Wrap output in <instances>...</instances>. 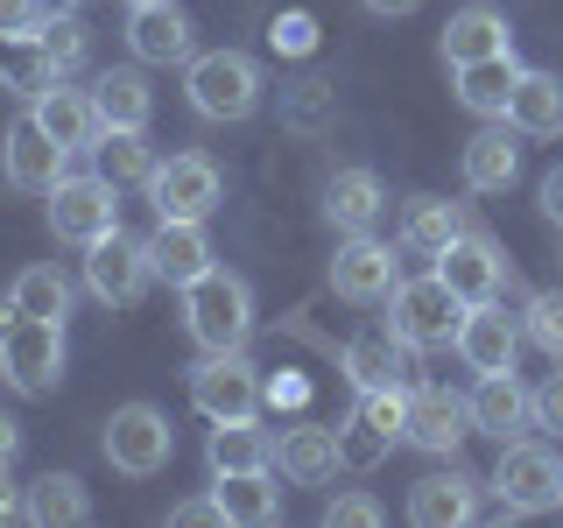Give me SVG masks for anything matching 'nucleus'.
Here are the masks:
<instances>
[{
  "mask_svg": "<svg viewBox=\"0 0 563 528\" xmlns=\"http://www.w3.org/2000/svg\"><path fill=\"white\" fill-rule=\"evenodd\" d=\"M92 155H99V176H113V184H148V176H155L148 128H106L92 141Z\"/></svg>",
  "mask_w": 563,
  "mask_h": 528,
  "instance_id": "nucleus-33",
  "label": "nucleus"
},
{
  "mask_svg": "<svg viewBox=\"0 0 563 528\" xmlns=\"http://www.w3.org/2000/svg\"><path fill=\"white\" fill-rule=\"evenodd\" d=\"M528 422H536V430H556L563 437V360H556V374L536 387V395H528Z\"/></svg>",
  "mask_w": 563,
  "mask_h": 528,
  "instance_id": "nucleus-41",
  "label": "nucleus"
},
{
  "mask_svg": "<svg viewBox=\"0 0 563 528\" xmlns=\"http://www.w3.org/2000/svg\"><path fill=\"white\" fill-rule=\"evenodd\" d=\"M521 331L536 339L550 360H563V289H542V296H528V310H521Z\"/></svg>",
  "mask_w": 563,
  "mask_h": 528,
  "instance_id": "nucleus-37",
  "label": "nucleus"
},
{
  "mask_svg": "<svg viewBox=\"0 0 563 528\" xmlns=\"http://www.w3.org/2000/svg\"><path fill=\"white\" fill-rule=\"evenodd\" d=\"M184 92L205 120H246L261 106V64L240 50H205L184 64Z\"/></svg>",
  "mask_w": 563,
  "mask_h": 528,
  "instance_id": "nucleus-4",
  "label": "nucleus"
},
{
  "mask_svg": "<svg viewBox=\"0 0 563 528\" xmlns=\"http://www.w3.org/2000/svg\"><path fill=\"white\" fill-rule=\"evenodd\" d=\"M507 128L515 134H563V78L556 70H521L515 99H507Z\"/></svg>",
  "mask_w": 563,
  "mask_h": 528,
  "instance_id": "nucleus-26",
  "label": "nucleus"
},
{
  "mask_svg": "<svg viewBox=\"0 0 563 528\" xmlns=\"http://www.w3.org/2000/svg\"><path fill=\"white\" fill-rule=\"evenodd\" d=\"M8 304L29 310V317H57V324H64V317H70V282L57 268H22L8 282Z\"/></svg>",
  "mask_w": 563,
  "mask_h": 528,
  "instance_id": "nucleus-35",
  "label": "nucleus"
},
{
  "mask_svg": "<svg viewBox=\"0 0 563 528\" xmlns=\"http://www.w3.org/2000/svg\"><path fill=\"white\" fill-rule=\"evenodd\" d=\"M211 501H219V521H233V528H261L282 515V486L268 465L261 472H211Z\"/></svg>",
  "mask_w": 563,
  "mask_h": 528,
  "instance_id": "nucleus-22",
  "label": "nucleus"
},
{
  "mask_svg": "<svg viewBox=\"0 0 563 528\" xmlns=\"http://www.w3.org/2000/svg\"><path fill=\"white\" fill-rule=\"evenodd\" d=\"M0 381L14 395H49L64 381V324L0 304Z\"/></svg>",
  "mask_w": 563,
  "mask_h": 528,
  "instance_id": "nucleus-2",
  "label": "nucleus"
},
{
  "mask_svg": "<svg viewBox=\"0 0 563 528\" xmlns=\"http://www.w3.org/2000/svg\"><path fill=\"white\" fill-rule=\"evenodd\" d=\"M457 324H465V296H457L437 268L387 289V331H395L409 352H444V345H457Z\"/></svg>",
  "mask_w": 563,
  "mask_h": 528,
  "instance_id": "nucleus-1",
  "label": "nucleus"
},
{
  "mask_svg": "<svg viewBox=\"0 0 563 528\" xmlns=\"http://www.w3.org/2000/svg\"><path fill=\"white\" fill-rule=\"evenodd\" d=\"M317 43V29H310V14H282L275 22V50H289V57H303V50Z\"/></svg>",
  "mask_w": 563,
  "mask_h": 528,
  "instance_id": "nucleus-42",
  "label": "nucleus"
},
{
  "mask_svg": "<svg viewBox=\"0 0 563 528\" xmlns=\"http://www.w3.org/2000/svg\"><path fill=\"white\" fill-rule=\"evenodd\" d=\"M500 50H515V29L493 8H457L444 22V64H479V57H500Z\"/></svg>",
  "mask_w": 563,
  "mask_h": 528,
  "instance_id": "nucleus-27",
  "label": "nucleus"
},
{
  "mask_svg": "<svg viewBox=\"0 0 563 528\" xmlns=\"http://www.w3.org/2000/svg\"><path fill=\"white\" fill-rule=\"evenodd\" d=\"M225 198V176L211 155H169V163H155L148 176V205L155 219H211Z\"/></svg>",
  "mask_w": 563,
  "mask_h": 528,
  "instance_id": "nucleus-7",
  "label": "nucleus"
},
{
  "mask_svg": "<svg viewBox=\"0 0 563 528\" xmlns=\"http://www.w3.org/2000/svg\"><path fill=\"white\" fill-rule=\"evenodd\" d=\"M387 451H395V437H387L380 422H366V416H352L345 430H339V458H345L352 472H374Z\"/></svg>",
  "mask_w": 563,
  "mask_h": 528,
  "instance_id": "nucleus-36",
  "label": "nucleus"
},
{
  "mask_svg": "<svg viewBox=\"0 0 563 528\" xmlns=\"http://www.w3.org/2000/svg\"><path fill=\"white\" fill-rule=\"evenodd\" d=\"M148 261H155V282L184 289L211 268V240H205V219H155L148 233Z\"/></svg>",
  "mask_w": 563,
  "mask_h": 528,
  "instance_id": "nucleus-18",
  "label": "nucleus"
},
{
  "mask_svg": "<svg viewBox=\"0 0 563 528\" xmlns=\"http://www.w3.org/2000/svg\"><path fill=\"white\" fill-rule=\"evenodd\" d=\"M22 515V493H14V480H8V465H0V521H14Z\"/></svg>",
  "mask_w": 563,
  "mask_h": 528,
  "instance_id": "nucleus-46",
  "label": "nucleus"
},
{
  "mask_svg": "<svg viewBox=\"0 0 563 528\" xmlns=\"http://www.w3.org/2000/svg\"><path fill=\"white\" fill-rule=\"evenodd\" d=\"M29 113L43 120V134L57 141V148H70V155H85L92 141L106 134V120H99V106H92V92H70L64 78H49L43 92L29 99Z\"/></svg>",
  "mask_w": 563,
  "mask_h": 528,
  "instance_id": "nucleus-17",
  "label": "nucleus"
},
{
  "mask_svg": "<svg viewBox=\"0 0 563 528\" xmlns=\"http://www.w3.org/2000/svg\"><path fill=\"white\" fill-rule=\"evenodd\" d=\"M22 515L35 528H78V521H92V493H85L78 472H43V480L22 493Z\"/></svg>",
  "mask_w": 563,
  "mask_h": 528,
  "instance_id": "nucleus-24",
  "label": "nucleus"
},
{
  "mask_svg": "<svg viewBox=\"0 0 563 528\" xmlns=\"http://www.w3.org/2000/svg\"><path fill=\"white\" fill-rule=\"evenodd\" d=\"M106 465L128 472V480H155V472L176 458V430L169 416L155 409V402H120L113 416H106Z\"/></svg>",
  "mask_w": 563,
  "mask_h": 528,
  "instance_id": "nucleus-5",
  "label": "nucleus"
},
{
  "mask_svg": "<svg viewBox=\"0 0 563 528\" xmlns=\"http://www.w3.org/2000/svg\"><path fill=\"white\" fill-rule=\"evenodd\" d=\"M437 275H444L451 289L465 296V310H472V304H493V296H500L507 261H500V246H493L486 233H457L444 254H437Z\"/></svg>",
  "mask_w": 563,
  "mask_h": 528,
  "instance_id": "nucleus-16",
  "label": "nucleus"
},
{
  "mask_svg": "<svg viewBox=\"0 0 563 528\" xmlns=\"http://www.w3.org/2000/svg\"><path fill=\"white\" fill-rule=\"evenodd\" d=\"M401 437L430 458H451L472 437V402L451 395V387H409V422H401Z\"/></svg>",
  "mask_w": 563,
  "mask_h": 528,
  "instance_id": "nucleus-11",
  "label": "nucleus"
},
{
  "mask_svg": "<svg viewBox=\"0 0 563 528\" xmlns=\"http://www.w3.org/2000/svg\"><path fill=\"white\" fill-rule=\"evenodd\" d=\"M395 246H380L374 233H345L339 254H331V289L345 296V304H387V289H395Z\"/></svg>",
  "mask_w": 563,
  "mask_h": 528,
  "instance_id": "nucleus-12",
  "label": "nucleus"
},
{
  "mask_svg": "<svg viewBox=\"0 0 563 528\" xmlns=\"http://www.w3.org/2000/svg\"><path fill=\"white\" fill-rule=\"evenodd\" d=\"M401 345L395 331H360V339H345V352H339V366H345V381L360 387H401Z\"/></svg>",
  "mask_w": 563,
  "mask_h": 528,
  "instance_id": "nucleus-29",
  "label": "nucleus"
},
{
  "mask_svg": "<svg viewBox=\"0 0 563 528\" xmlns=\"http://www.w3.org/2000/svg\"><path fill=\"white\" fill-rule=\"evenodd\" d=\"M416 0H366V14H409Z\"/></svg>",
  "mask_w": 563,
  "mask_h": 528,
  "instance_id": "nucleus-47",
  "label": "nucleus"
},
{
  "mask_svg": "<svg viewBox=\"0 0 563 528\" xmlns=\"http://www.w3.org/2000/svg\"><path fill=\"white\" fill-rule=\"evenodd\" d=\"M360 416L380 422L387 437H401V422H409V387H366V395H360Z\"/></svg>",
  "mask_w": 563,
  "mask_h": 528,
  "instance_id": "nucleus-39",
  "label": "nucleus"
},
{
  "mask_svg": "<svg viewBox=\"0 0 563 528\" xmlns=\"http://www.w3.org/2000/svg\"><path fill=\"white\" fill-rule=\"evenodd\" d=\"M521 176V148H515V128H479L465 141V184L493 198V190H507Z\"/></svg>",
  "mask_w": 563,
  "mask_h": 528,
  "instance_id": "nucleus-28",
  "label": "nucleus"
},
{
  "mask_svg": "<svg viewBox=\"0 0 563 528\" xmlns=\"http://www.w3.org/2000/svg\"><path fill=\"white\" fill-rule=\"evenodd\" d=\"M387 211V190L374 169H339L324 184V219L339 226V233H374V219Z\"/></svg>",
  "mask_w": 563,
  "mask_h": 528,
  "instance_id": "nucleus-23",
  "label": "nucleus"
},
{
  "mask_svg": "<svg viewBox=\"0 0 563 528\" xmlns=\"http://www.w3.org/2000/svg\"><path fill=\"white\" fill-rule=\"evenodd\" d=\"M148 282H155V261H148V240H128L113 226L106 240L85 246V289L99 296V304H113V310H134L141 296H148Z\"/></svg>",
  "mask_w": 563,
  "mask_h": 528,
  "instance_id": "nucleus-6",
  "label": "nucleus"
},
{
  "mask_svg": "<svg viewBox=\"0 0 563 528\" xmlns=\"http://www.w3.org/2000/svg\"><path fill=\"white\" fill-rule=\"evenodd\" d=\"M205 458H211V472H261V465H275V437L261 430L254 416H246V422H219Z\"/></svg>",
  "mask_w": 563,
  "mask_h": 528,
  "instance_id": "nucleus-31",
  "label": "nucleus"
},
{
  "mask_svg": "<svg viewBox=\"0 0 563 528\" xmlns=\"http://www.w3.org/2000/svg\"><path fill=\"white\" fill-rule=\"evenodd\" d=\"M275 465H282V480H296V486H324V480H339V430H324V422H289L282 430V444H275Z\"/></svg>",
  "mask_w": 563,
  "mask_h": 528,
  "instance_id": "nucleus-19",
  "label": "nucleus"
},
{
  "mask_svg": "<svg viewBox=\"0 0 563 528\" xmlns=\"http://www.w3.org/2000/svg\"><path fill=\"white\" fill-rule=\"evenodd\" d=\"M542 211H550V226H563V163L542 176Z\"/></svg>",
  "mask_w": 563,
  "mask_h": 528,
  "instance_id": "nucleus-44",
  "label": "nucleus"
},
{
  "mask_svg": "<svg viewBox=\"0 0 563 528\" xmlns=\"http://www.w3.org/2000/svg\"><path fill=\"white\" fill-rule=\"evenodd\" d=\"M190 402L211 422H246L261 409V374L246 366V352H205V366H190Z\"/></svg>",
  "mask_w": 563,
  "mask_h": 528,
  "instance_id": "nucleus-9",
  "label": "nucleus"
},
{
  "mask_svg": "<svg viewBox=\"0 0 563 528\" xmlns=\"http://www.w3.org/2000/svg\"><path fill=\"white\" fill-rule=\"evenodd\" d=\"M387 507L374 493H339V501H324V528H380Z\"/></svg>",
  "mask_w": 563,
  "mask_h": 528,
  "instance_id": "nucleus-38",
  "label": "nucleus"
},
{
  "mask_svg": "<svg viewBox=\"0 0 563 528\" xmlns=\"http://www.w3.org/2000/svg\"><path fill=\"white\" fill-rule=\"evenodd\" d=\"M92 106H99L106 128H148L155 92H148V78H141V70H106V78L92 85Z\"/></svg>",
  "mask_w": 563,
  "mask_h": 528,
  "instance_id": "nucleus-30",
  "label": "nucleus"
},
{
  "mask_svg": "<svg viewBox=\"0 0 563 528\" xmlns=\"http://www.w3.org/2000/svg\"><path fill=\"white\" fill-rule=\"evenodd\" d=\"M49 8H70V14H78V8H85V0H49Z\"/></svg>",
  "mask_w": 563,
  "mask_h": 528,
  "instance_id": "nucleus-48",
  "label": "nucleus"
},
{
  "mask_svg": "<svg viewBox=\"0 0 563 528\" xmlns=\"http://www.w3.org/2000/svg\"><path fill=\"white\" fill-rule=\"evenodd\" d=\"M0 163H8V184L14 190H35V198H49V190L64 184V163H70V148H57V141L43 134V120H14L8 141H0Z\"/></svg>",
  "mask_w": 563,
  "mask_h": 528,
  "instance_id": "nucleus-14",
  "label": "nucleus"
},
{
  "mask_svg": "<svg viewBox=\"0 0 563 528\" xmlns=\"http://www.w3.org/2000/svg\"><path fill=\"white\" fill-rule=\"evenodd\" d=\"M457 360H465L472 374H515V360H521V324L500 310V296L465 310V324H457Z\"/></svg>",
  "mask_w": 563,
  "mask_h": 528,
  "instance_id": "nucleus-13",
  "label": "nucleus"
},
{
  "mask_svg": "<svg viewBox=\"0 0 563 528\" xmlns=\"http://www.w3.org/2000/svg\"><path fill=\"white\" fill-rule=\"evenodd\" d=\"M169 521H176V528H205V521H219V501H176Z\"/></svg>",
  "mask_w": 563,
  "mask_h": 528,
  "instance_id": "nucleus-43",
  "label": "nucleus"
},
{
  "mask_svg": "<svg viewBox=\"0 0 563 528\" xmlns=\"http://www.w3.org/2000/svg\"><path fill=\"white\" fill-rule=\"evenodd\" d=\"M49 22V0H0V43H35Z\"/></svg>",
  "mask_w": 563,
  "mask_h": 528,
  "instance_id": "nucleus-40",
  "label": "nucleus"
},
{
  "mask_svg": "<svg viewBox=\"0 0 563 528\" xmlns=\"http://www.w3.org/2000/svg\"><path fill=\"white\" fill-rule=\"evenodd\" d=\"M493 493H500L515 515H550V507H563V465L542 444H500Z\"/></svg>",
  "mask_w": 563,
  "mask_h": 528,
  "instance_id": "nucleus-10",
  "label": "nucleus"
},
{
  "mask_svg": "<svg viewBox=\"0 0 563 528\" xmlns=\"http://www.w3.org/2000/svg\"><path fill=\"white\" fill-rule=\"evenodd\" d=\"M515 50H500V57H479V64H451V85H457V106L479 120H507V99H515Z\"/></svg>",
  "mask_w": 563,
  "mask_h": 528,
  "instance_id": "nucleus-21",
  "label": "nucleus"
},
{
  "mask_svg": "<svg viewBox=\"0 0 563 528\" xmlns=\"http://www.w3.org/2000/svg\"><path fill=\"white\" fill-rule=\"evenodd\" d=\"M14 451H22V422L0 409V465H14Z\"/></svg>",
  "mask_w": 563,
  "mask_h": 528,
  "instance_id": "nucleus-45",
  "label": "nucleus"
},
{
  "mask_svg": "<svg viewBox=\"0 0 563 528\" xmlns=\"http://www.w3.org/2000/svg\"><path fill=\"white\" fill-rule=\"evenodd\" d=\"M472 507H479V480L457 472V465L409 486V521L416 528H457V521H472Z\"/></svg>",
  "mask_w": 563,
  "mask_h": 528,
  "instance_id": "nucleus-20",
  "label": "nucleus"
},
{
  "mask_svg": "<svg viewBox=\"0 0 563 528\" xmlns=\"http://www.w3.org/2000/svg\"><path fill=\"white\" fill-rule=\"evenodd\" d=\"M457 233H465V226H457V205H444V198H409V211H401V246L422 254V261H437Z\"/></svg>",
  "mask_w": 563,
  "mask_h": 528,
  "instance_id": "nucleus-32",
  "label": "nucleus"
},
{
  "mask_svg": "<svg viewBox=\"0 0 563 528\" xmlns=\"http://www.w3.org/2000/svg\"><path fill=\"white\" fill-rule=\"evenodd\" d=\"M35 57L49 64V78H70V70H78L85 57H92V29H85L70 8H57L43 29H35Z\"/></svg>",
  "mask_w": 563,
  "mask_h": 528,
  "instance_id": "nucleus-34",
  "label": "nucleus"
},
{
  "mask_svg": "<svg viewBox=\"0 0 563 528\" xmlns=\"http://www.w3.org/2000/svg\"><path fill=\"white\" fill-rule=\"evenodd\" d=\"M49 226H57V240H78V246L106 240L120 226V184L113 176H64L49 190Z\"/></svg>",
  "mask_w": 563,
  "mask_h": 528,
  "instance_id": "nucleus-8",
  "label": "nucleus"
},
{
  "mask_svg": "<svg viewBox=\"0 0 563 528\" xmlns=\"http://www.w3.org/2000/svg\"><path fill=\"white\" fill-rule=\"evenodd\" d=\"M184 331L205 352H240L254 331V289L233 268H205L198 282H184Z\"/></svg>",
  "mask_w": 563,
  "mask_h": 528,
  "instance_id": "nucleus-3",
  "label": "nucleus"
},
{
  "mask_svg": "<svg viewBox=\"0 0 563 528\" xmlns=\"http://www.w3.org/2000/svg\"><path fill=\"white\" fill-rule=\"evenodd\" d=\"M128 50L134 64H190L198 50H190V14L169 8V0H141L128 8Z\"/></svg>",
  "mask_w": 563,
  "mask_h": 528,
  "instance_id": "nucleus-15",
  "label": "nucleus"
},
{
  "mask_svg": "<svg viewBox=\"0 0 563 528\" xmlns=\"http://www.w3.org/2000/svg\"><path fill=\"white\" fill-rule=\"evenodd\" d=\"M128 8H141V0H128Z\"/></svg>",
  "mask_w": 563,
  "mask_h": 528,
  "instance_id": "nucleus-49",
  "label": "nucleus"
},
{
  "mask_svg": "<svg viewBox=\"0 0 563 528\" xmlns=\"http://www.w3.org/2000/svg\"><path fill=\"white\" fill-rule=\"evenodd\" d=\"M472 430L500 437V444H515V430L528 422V387L515 374H479V387H472Z\"/></svg>",
  "mask_w": 563,
  "mask_h": 528,
  "instance_id": "nucleus-25",
  "label": "nucleus"
}]
</instances>
